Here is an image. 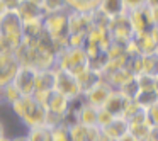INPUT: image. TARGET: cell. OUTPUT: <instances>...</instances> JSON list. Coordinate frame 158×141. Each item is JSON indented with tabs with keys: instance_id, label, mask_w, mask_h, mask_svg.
<instances>
[{
	"instance_id": "1",
	"label": "cell",
	"mask_w": 158,
	"mask_h": 141,
	"mask_svg": "<svg viewBox=\"0 0 158 141\" xmlns=\"http://www.w3.org/2000/svg\"><path fill=\"white\" fill-rule=\"evenodd\" d=\"M10 110L26 129L38 126H44L46 124V110L44 106L38 102L32 95H21L14 104L10 106Z\"/></svg>"
},
{
	"instance_id": "2",
	"label": "cell",
	"mask_w": 158,
	"mask_h": 141,
	"mask_svg": "<svg viewBox=\"0 0 158 141\" xmlns=\"http://www.w3.org/2000/svg\"><path fill=\"white\" fill-rule=\"evenodd\" d=\"M55 68L70 72L75 77L80 75L83 70L89 68V58H87L85 49L83 48H73V46L65 48L63 51H60L58 55H56Z\"/></svg>"
},
{
	"instance_id": "3",
	"label": "cell",
	"mask_w": 158,
	"mask_h": 141,
	"mask_svg": "<svg viewBox=\"0 0 158 141\" xmlns=\"http://www.w3.org/2000/svg\"><path fill=\"white\" fill-rule=\"evenodd\" d=\"M22 27H24V21L19 17L15 10H5L0 15V38H4L14 49L24 39Z\"/></svg>"
},
{
	"instance_id": "4",
	"label": "cell",
	"mask_w": 158,
	"mask_h": 141,
	"mask_svg": "<svg viewBox=\"0 0 158 141\" xmlns=\"http://www.w3.org/2000/svg\"><path fill=\"white\" fill-rule=\"evenodd\" d=\"M43 27H44V34L48 38H51L53 41L68 38V9L60 10V12H51V14H44Z\"/></svg>"
},
{
	"instance_id": "5",
	"label": "cell",
	"mask_w": 158,
	"mask_h": 141,
	"mask_svg": "<svg viewBox=\"0 0 158 141\" xmlns=\"http://www.w3.org/2000/svg\"><path fill=\"white\" fill-rule=\"evenodd\" d=\"M55 90L70 100L82 95V90H80L77 77L73 73L60 70V68H55Z\"/></svg>"
},
{
	"instance_id": "6",
	"label": "cell",
	"mask_w": 158,
	"mask_h": 141,
	"mask_svg": "<svg viewBox=\"0 0 158 141\" xmlns=\"http://www.w3.org/2000/svg\"><path fill=\"white\" fill-rule=\"evenodd\" d=\"M36 75H38V70L34 66L21 65L14 77L12 85L19 90L21 95H32L34 93V85H36Z\"/></svg>"
},
{
	"instance_id": "7",
	"label": "cell",
	"mask_w": 158,
	"mask_h": 141,
	"mask_svg": "<svg viewBox=\"0 0 158 141\" xmlns=\"http://www.w3.org/2000/svg\"><path fill=\"white\" fill-rule=\"evenodd\" d=\"M19 66H21V63L15 58L14 51L0 53V89L14 82Z\"/></svg>"
},
{
	"instance_id": "8",
	"label": "cell",
	"mask_w": 158,
	"mask_h": 141,
	"mask_svg": "<svg viewBox=\"0 0 158 141\" xmlns=\"http://www.w3.org/2000/svg\"><path fill=\"white\" fill-rule=\"evenodd\" d=\"M112 87L109 85L107 82H104V80H100V82H97L95 85L92 87V89H89L85 93H83V100H85L89 106L92 107H102L104 104H106L107 97L110 95V92H112Z\"/></svg>"
},
{
	"instance_id": "9",
	"label": "cell",
	"mask_w": 158,
	"mask_h": 141,
	"mask_svg": "<svg viewBox=\"0 0 158 141\" xmlns=\"http://www.w3.org/2000/svg\"><path fill=\"white\" fill-rule=\"evenodd\" d=\"M68 104H70V99H66L60 92L53 90V92H49L48 99H46L44 107L48 110V114H53V116H58V117L65 119V114L68 110Z\"/></svg>"
},
{
	"instance_id": "10",
	"label": "cell",
	"mask_w": 158,
	"mask_h": 141,
	"mask_svg": "<svg viewBox=\"0 0 158 141\" xmlns=\"http://www.w3.org/2000/svg\"><path fill=\"white\" fill-rule=\"evenodd\" d=\"M15 12H17L19 17L24 22L44 17V10H43L41 0H24V2L15 9Z\"/></svg>"
},
{
	"instance_id": "11",
	"label": "cell",
	"mask_w": 158,
	"mask_h": 141,
	"mask_svg": "<svg viewBox=\"0 0 158 141\" xmlns=\"http://www.w3.org/2000/svg\"><path fill=\"white\" fill-rule=\"evenodd\" d=\"M127 102H129V99H126V97H124L119 90H112V92H110V95L107 97L106 104H104L102 107L109 114H112L114 117H123L124 110H126Z\"/></svg>"
},
{
	"instance_id": "12",
	"label": "cell",
	"mask_w": 158,
	"mask_h": 141,
	"mask_svg": "<svg viewBox=\"0 0 158 141\" xmlns=\"http://www.w3.org/2000/svg\"><path fill=\"white\" fill-rule=\"evenodd\" d=\"M100 133H102L109 141H117L126 133H129V124H127V121L124 119V117H114L112 122L107 124L104 129H100Z\"/></svg>"
},
{
	"instance_id": "13",
	"label": "cell",
	"mask_w": 158,
	"mask_h": 141,
	"mask_svg": "<svg viewBox=\"0 0 158 141\" xmlns=\"http://www.w3.org/2000/svg\"><path fill=\"white\" fill-rule=\"evenodd\" d=\"M97 12H100L107 21L116 19L126 14V4H124V0H100Z\"/></svg>"
},
{
	"instance_id": "14",
	"label": "cell",
	"mask_w": 158,
	"mask_h": 141,
	"mask_svg": "<svg viewBox=\"0 0 158 141\" xmlns=\"http://www.w3.org/2000/svg\"><path fill=\"white\" fill-rule=\"evenodd\" d=\"M55 90V68L38 70L34 92H51Z\"/></svg>"
},
{
	"instance_id": "15",
	"label": "cell",
	"mask_w": 158,
	"mask_h": 141,
	"mask_svg": "<svg viewBox=\"0 0 158 141\" xmlns=\"http://www.w3.org/2000/svg\"><path fill=\"white\" fill-rule=\"evenodd\" d=\"M77 122L85 127H97V107H92L85 102L77 116Z\"/></svg>"
},
{
	"instance_id": "16",
	"label": "cell",
	"mask_w": 158,
	"mask_h": 141,
	"mask_svg": "<svg viewBox=\"0 0 158 141\" xmlns=\"http://www.w3.org/2000/svg\"><path fill=\"white\" fill-rule=\"evenodd\" d=\"M100 0H66V7L68 10L77 12H94L97 10Z\"/></svg>"
},
{
	"instance_id": "17",
	"label": "cell",
	"mask_w": 158,
	"mask_h": 141,
	"mask_svg": "<svg viewBox=\"0 0 158 141\" xmlns=\"http://www.w3.org/2000/svg\"><path fill=\"white\" fill-rule=\"evenodd\" d=\"M26 136L29 141H53L51 136V127L49 126H38V127H31L26 129Z\"/></svg>"
},
{
	"instance_id": "18",
	"label": "cell",
	"mask_w": 158,
	"mask_h": 141,
	"mask_svg": "<svg viewBox=\"0 0 158 141\" xmlns=\"http://www.w3.org/2000/svg\"><path fill=\"white\" fill-rule=\"evenodd\" d=\"M19 97H21V93H19V90L15 89L12 83H9V85H5V87L0 89V102L7 104L9 107H10L12 104L19 99Z\"/></svg>"
},
{
	"instance_id": "19",
	"label": "cell",
	"mask_w": 158,
	"mask_h": 141,
	"mask_svg": "<svg viewBox=\"0 0 158 141\" xmlns=\"http://www.w3.org/2000/svg\"><path fill=\"white\" fill-rule=\"evenodd\" d=\"M43 10L44 14H51V12H60L66 10V0H41Z\"/></svg>"
},
{
	"instance_id": "20",
	"label": "cell",
	"mask_w": 158,
	"mask_h": 141,
	"mask_svg": "<svg viewBox=\"0 0 158 141\" xmlns=\"http://www.w3.org/2000/svg\"><path fill=\"white\" fill-rule=\"evenodd\" d=\"M51 136H53V141H70L68 126L66 124H58V126L51 127Z\"/></svg>"
},
{
	"instance_id": "21",
	"label": "cell",
	"mask_w": 158,
	"mask_h": 141,
	"mask_svg": "<svg viewBox=\"0 0 158 141\" xmlns=\"http://www.w3.org/2000/svg\"><path fill=\"white\" fill-rule=\"evenodd\" d=\"M112 119H114V116L107 112L104 107H99V109H97V127H99V129H104L107 124L112 122Z\"/></svg>"
},
{
	"instance_id": "22",
	"label": "cell",
	"mask_w": 158,
	"mask_h": 141,
	"mask_svg": "<svg viewBox=\"0 0 158 141\" xmlns=\"http://www.w3.org/2000/svg\"><path fill=\"white\" fill-rule=\"evenodd\" d=\"M144 112H146V117H148V121H150L151 126L158 127V100L155 104H151L150 107H146Z\"/></svg>"
},
{
	"instance_id": "23",
	"label": "cell",
	"mask_w": 158,
	"mask_h": 141,
	"mask_svg": "<svg viewBox=\"0 0 158 141\" xmlns=\"http://www.w3.org/2000/svg\"><path fill=\"white\" fill-rule=\"evenodd\" d=\"M0 2L4 4V7L7 9V10H15V9L24 2V0H0Z\"/></svg>"
},
{
	"instance_id": "24",
	"label": "cell",
	"mask_w": 158,
	"mask_h": 141,
	"mask_svg": "<svg viewBox=\"0 0 158 141\" xmlns=\"http://www.w3.org/2000/svg\"><path fill=\"white\" fill-rule=\"evenodd\" d=\"M117 141H141V139H138V138H136V136H133L131 133H126L123 138H119Z\"/></svg>"
},
{
	"instance_id": "25",
	"label": "cell",
	"mask_w": 158,
	"mask_h": 141,
	"mask_svg": "<svg viewBox=\"0 0 158 141\" xmlns=\"http://www.w3.org/2000/svg\"><path fill=\"white\" fill-rule=\"evenodd\" d=\"M12 141H29L26 134H19V136H12Z\"/></svg>"
},
{
	"instance_id": "26",
	"label": "cell",
	"mask_w": 158,
	"mask_h": 141,
	"mask_svg": "<svg viewBox=\"0 0 158 141\" xmlns=\"http://www.w3.org/2000/svg\"><path fill=\"white\" fill-rule=\"evenodd\" d=\"M2 136H5V124L0 121V138Z\"/></svg>"
},
{
	"instance_id": "27",
	"label": "cell",
	"mask_w": 158,
	"mask_h": 141,
	"mask_svg": "<svg viewBox=\"0 0 158 141\" xmlns=\"http://www.w3.org/2000/svg\"><path fill=\"white\" fill-rule=\"evenodd\" d=\"M5 10H7V9H5V7H4V4H2V2H0V15L4 14Z\"/></svg>"
},
{
	"instance_id": "28",
	"label": "cell",
	"mask_w": 158,
	"mask_h": 141,
	"mask_svg": "<svg viewBox=\"0 0 158 141\" xmlns=\"http://www.w3.org/2000/svg\"><path fill=\"white\" fill-rule=\"evenodd\" d=\"M0 141H12V138H9L7 134H5V136H2V138H0Z\"/></svg>"
},
{
	"instance_id": "29",
	"label": "cell",
	"mask_w": 158,
	"mask_h": 141,
	"mask_svg": "<svg viewBox=\"0 0 158 141\" xmlns=\"http://www.w3.org/2000/svg\"><path fill=\"white\" fill-rule=\"evenodd\" d=\"M0 106H2V102H0Z\"/></svg>"
}]
</instances>
